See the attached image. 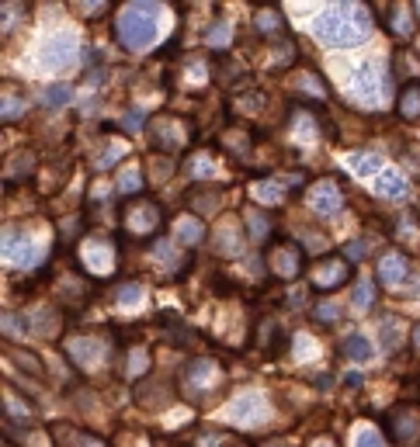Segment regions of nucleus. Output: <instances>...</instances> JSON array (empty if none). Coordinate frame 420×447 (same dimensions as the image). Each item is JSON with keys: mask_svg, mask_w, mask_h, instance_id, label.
<instances>
[{"mask_svg": "<svg viewBox=\"0 0 420 447\" xmlns=\"http://www.w3.org/2000/svg\"><path fill=\"white\" fill-rule=\"evenodd\" d=\"M372 32V14L361 8V4H341V8H330L326 14H319L313 21V35L323 42V45H333V49H348V45H358L365 42Z\"/></svg>", "mask_w": 420, "mask_h": 447, "instance_id": "nucleus-1", "label": "nucleus"}, {"mask_svg": "<svg viewBox=\"0 0 420 447\" xmlns=\"http://www.w3.org/2000/svg\"><path fill=\"white\" fill-rule=\"evenodd\" d=\"M115 32L122 39V45L129 49H146L156 39V4H129L122 8Z\"/></svg>", "mask_w": 420, "mask_h": 447, "instance_id": "nucleus-2", "label": "nucleus"}, {"mask_svg": "<svg viewBox=\"0 0 420 447\" xmlns=\"http://www.w3.org/2000/svg\"><path fill=\"white\" fill-rule=\"evenodd\" d=\"M355 91L368 101V105H382L386 94H389V76H386V66L379 59H368L361 63V69L355 73Z\"/></svg>", "mask_w": 420, "mask_h": 447, "instance_id": "nucleus-3", "label": "nucleus"}, {"mask_svg": "<svg viewBox=\"0 0 420 447\" xmlns=\"http://www.w3.org/2000/svg\"><path fill=\"white\" fill-rule=\"evenodd\" d=\"M73 56H76V39L66 35V32L49 35V39L42 42V63H45L49 69H59V66L73 63Z\"/></svg>", "mask_w": 420, "mask_h": 447, "instance_id": "nucleus-4", "label": "nucleus"}, {"mask_svg": "<svg viewBox=\"0 0 420 447\" xmlns=\"http://www.w3.org/2000/svg\"><path fill=\"white\" fill-rule=\"evenodd\" d=\"M309 205H313V212H319V215H333V212H341V188L333 184V181H316L313 188H309Z\"/></svg>", "mask_w": 420, "mask_h": 447, "instance_id": "nucleus-5", "label": "nucleus"}, {"mask_svg": "<svg viewBox=\"0 0 420 447\" xmlns=\"http://www.w3.org/2000/svg\"><path fill=\"white\" fill-rule=\"evenodd\" d=\"M344 278H348V267H344L341 260H326V263H316V267H313V285L323 288V292H326V288H337Z\"/></svg>", "mask_w": 420, "mask_h": 447, "instance_id": "nucleus-6", "label": "nucleus"}, {"mask_svg": "<svg viewBox=\"0 0 420 447\" xmlns=\"http://www.w3.org/2000/svg\"><path fill=\"white\" fill-rule=\"evenodd\" d=\"M4 257H11L14 263H32L35 250H32V243H28V236L21 229H8L4 232Z\"/></svg>", "mask_w": 420, "mask_h": 447, "instance_id": "nucleus-7", "label": "nucleus"}, {"mask_svg": "<svg viewBox=\"0 0 420 447\" xmlns=\"http://www.w3.org/2000/svg\"><path fill=\"white\" fill-rule=\"evenodd\" d=\"M375 195H382V198H399V195H406V181L396 173V170H382L379 177H375Z\"/></svg>", "mask_w": 420, "mask_h": 447, "instance_id": "nucleus-8", "label": "nucleus"}, {"mask_svg": "<svg viewBox=\"0 0 420 447\" xmlns=\"http://www.w3.org/2000/svg\"><path fill=\"white\" fill-rule=\"evenodd\" d=\"M379 278H382L386 285H399V281L406 278V257H399V253H389V257H382Z\"/></svg>", "mask_w": 420, "mask_h": 447, "instance_id": "nucleus-9", "label": "nucleus"}, {"mask_svg": "<svg viewBox=\"0 0 420 447\" xmlns=\"http://www.w3.org/2000/svg\"><path fill=\"white\" fill-rule=\"evenodd\" d=\"M396 108H399V115H403V118H417V115H420V87H417V83H413V87H406V91L399 94Z\"/></svg>", "mask_w": 420, "mask_h": 447, "instance_id": "nucleus-10", "label": "nucleus"}, {"mask_svg": "<svg viewBox=\"0 0 420 447\" xmlns=\"http://www.w3.org/2000/svg\"><path fill=\"white\" fill-rule=\"evenodd\" d=\"M156 222H160V212H156L153 205H149V208H139L136 215L129 212V219H125V226H129L132 232H146V226H156Z\"/></svg>", "mask_w": 420, "mask_h": 447, "instance_id": "nucleus-11", "label": "nucleus"}, {"mask_svg": "<svg viewBox=\"0 0 420 447\" xmlns=\"http://www.w3.org/2000/svg\"><path fill=\"white\" fill-rule=\"evenodd\" d=\"M351 166H355L361 177H379V173H382V160H379V156H368V153H355V156H351Z\"/></svg>", "mask_w": 420, "mask_h": 447, "instance_id": "nucleus-12", "label": "nucleus"}, {"mask_svg": "<svg viewBox=\"0 0 420 447\" xmlns=\"http://www.w3.org/2000/svg\"><path fill=\"white\" fill-rule=\"evenodd\" d=\"M258 409H261V399H258V395H243V399H236V402L229 406V419H243V416L258 413Z\"/></svg>", "mask_w": 420, "mask_h": 447, "instance_id": "nucleus-13", "label": "nucleus"}, {"mask_svg": "<svg viewBox=\"0 0 420 447\" xmlns=\"http://www.w3.org/2000/svg\"><path fill=\"white\" fill-rule=\"evenodd\" d=\"M344 357H355V361H368V357H372V343H368L365 336H351V340L344 343Z\"/></svg>", "mask_w": 420, "mask_h": 447, "instance_id": "nucleus-14", "label": "nucleus"}, {"mask_svg": "<svg viewBox=\"0 0 420 447\" xmlns=\"http://www.w3.org/2000/svg\"><path fill=\"white\" fill-rule=\"evenodd\" d=\"M202 236H205V229H202L198 219H185V222L178 226V239H185V243H198Z\"/></svg>", "mask_w": 420, "mask_h": 447, "instance_id": "nucleus-15", "label": "nucleus"}, {"mask_svg": "<svg viewBox=\"0 0 420 447\" xmlns=\"http://www.w3.org/2000/svg\"><path fill=\"white\" fill-rule=\"evenodd\" d=\"M254 198L258 201H264V205H278L282 201V188H275V184H254Z\"/></svg>", "mask_w": 420, "mask_h": 447, "instance_id": "nucleus-16", "label": "nucleus"}, {"mask_svg": "<svg viewBox=\"0 0 420 447\" xmlns=\"http://www.w3.org/2000/svg\"><path fill=\"white\" fill-rule=\"evenodd\" d=\"M70 101V87H49V91H45V105H66Z\"/></svg>", "mask_w": 420, "mask_h": 447, "instance_id": "nucleus-17", "label": "nucleus"}, {"mask_svg": "<svg viewBox=\"0 0 420 447\" xmlns=\"http://www.w3.org/2000/svg\"><path fill=\"white\" fill-rule=\"evenodd\" d=\"M139 295H143V288H139V285H125V288L118 292V302H122V305H132Z\"/></svg>", "mask_w": 420, "mask_h": 447, "instance_id": "nucleus-18", "label": "nucleus"}, {"mask_svg": "<svg viewBox=\"0 0 420 447\" xmlns=\"http://www.w3.org/2000/svg\"><path fill=\"white\" fill-rule=\"evenodd\" d=\"M355 447H386V444H382V437H379L375 430H365V433L358 437V444H355Z\"/></svg>", "mask_w": 420, "mask_h": 447, "instance_id": "nucleus-19", "label": "nucleus"}, {"mask_svg": "<svg viewBox=\"0 0 420 447\" xmlns=\"http://www.w3.org/2000/svg\"><path fill=\"white\" fill-rule=\"evenodd\" d=\"M355 305H358V309L372 305V285H368V281H365V285H361V288L355 292Z\"/></svg>", "mask_w": 420, "mask_h": 447, "instance_id": "nucleus-20", "label": "nucleus"}, {"mask_svg": "<svg viewBox=\"0 0 420 447\" xmlns=\"http://www.w3.org/2000/svg\"><path fill=\"white\" fill-rule=\"evenodd\" d=\"M132 188H139V177H136V170L125 177V181H122V191H132Z\"/></svg>", "mask_w": 420, "mask_h": 447, "instance_id": "nucleus-21", "label": "nucleus"}, {"mask_svg": "<svg viewBox=\"0 0 420 447\" xmlns=\"http://www.w3.org/2000/svg\"><path fill=\"white\" fill-rule=\"evenodd\" d=\"M417 347H420V329H417Z\"/></svg>", "mask_w": 420, "mask_h": 447, "instance_id": "nucleus-22", "label": "nucleus"}]
</instances>
